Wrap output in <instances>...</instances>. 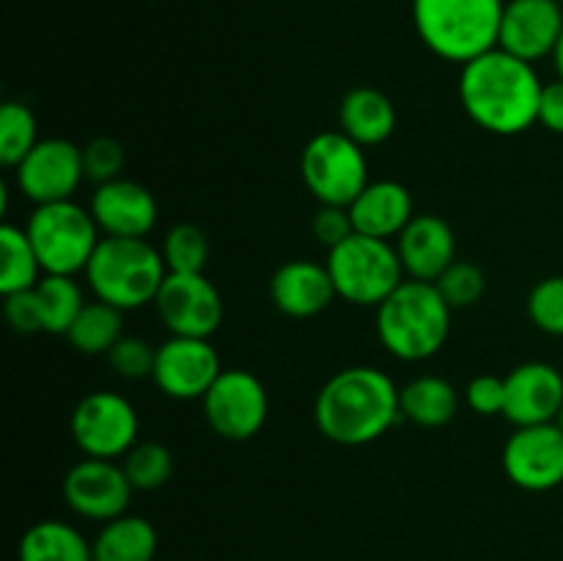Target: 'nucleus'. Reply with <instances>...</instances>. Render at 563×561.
Masks as SVG:
<instances>
[{"label": "nucleus", "mask_w": 563, "mask_h": 561, "mask_svg": "<svg viewBox=\"0 0 563 561\" xmlns=\"http://www.w3.org/2000/svg\"><path fill=\"white\" fill-rule=\"evenodd\" d=\"M399 391L390 374L374 366L339 369L313 402L317 429L335 446H368L401 418Z\"/></svg>", "instance_id": "nucleus-2"}, {"label": "nucleus", "mask_w": 563, "mask_h": 561, "mask_svg": "<svg viewBox=\"0 0 563 561\" xmlns=\"http://www.w3.org/2000/svg\"><path fill=\"white\" fill-rule=\"evenodd\" d=\"M553 64H555V72H559V77L563 80V31H561L559 44H555L553 50Z\"/></svg>", "instance_id": "nucleus-40"}, {"label": "nucleus", "mask_w": 563, "mask_h": 561, "mask_svg": "<svg viewBox=\"0 0 563 561\" xmlns=\"http://www.w3.org/2000/svg\"><path fill=\"white\" fill-rule=\"evenodd\" d=\"M108 366L121 380H143L154 374V361H157V346L148 344L141 336H121L108 352Z\"/></svg>", "instance_id": "nucleus-34"}, {"label": "nucleus", "mask_w": 563, "mask_h": 561, "mask_svg": "<svg viewBox=\"0 0 563 561\" xmlns=\"http://www.w3.org/2000/svg\"><path fill=\"white\" fill-rule=\"evenodd\" d=\"M438 292L443 295V300L449 302L451 311L456 308H473L487 292V275L478 267L476 262H467V258H456L438 280H434Z\"/></svg>", "instance_id": "nucleus-32"}, {"label": "nucleus", "mask_w": 563, "mask_h": 561, "mask_svg": "<svg viewBox=\"0 0 563 561\" xmlns=\"http://www.w3.org/2000/svg\"><path fill=\"white\" fill-rule=\"evenodd\" d=\"M561 6H563V0H561Z\"/></svg>", "instance_id": "nucleus-42"}, {"label": "nucleus", "mask_w": 563, "mask_h": 561, "mask_svg": "<svg viewBox=\"0 0 563 561\" xmlns=\"http://www.w3.org/2000/svg\"><path fill=\"white\" fill-rule=\"evenodd\" d=\"M339 130L363 148L379 146L396 130V108L388 94L357 86L344 94L339 108Z\"/></svg>", "instance_id": "nucleus-22"}, {"label": "nucleus", "mask_w": 563, "mask_h": 561, "mask_svg": "<svg viewBox=\"0 0 563 561\" xmlns=\"http://www.w3.org/2000/svg\"><path fill=\"white\" fill-rule=\"evenodd\" d=\"M300 176L319 204L350 207L368 179L366 148L357 146L341 130L313 135L300 154Z\"/></svg>", "instance_id": "nucleus-8"}, {"label": "nucleus", "mask_w": 563, "mask_h": 561, "mask_svg": "<svg viewBox=\"0 0 563 561\" xmlns=\"http://www.w3.org/2000/svg\"><path fill=\"white\" fill-rule=\"evenodd\" d=\"M3 317L14 333H22V336L44 333V317H42V306H38L36 286L25 292H11V295H3Z\"/></svg>", "instance_id": "nucleus-36"}, {"label": "nucleus", "mask_w": 563, "mask_h": 561, "mask_svg": "<svg viewBox=\"0 0 563 561\" xmlns=\"http://www.w3.org/2000/svg\"><path fill=\"white\" fill-rule=\"evenodd\" d=\"M82 179V146L66 138H44L14 168L16 190L36 207L71 201Z\"/></svg>", "instance_id": "nucleus-12"}, {"label": "nucleus", "mask_w": 563, "mask_h": 561, "mask_svg": "<svg viewBox=\"0 0 563 561\" xmlns=\"http://www.w3.org/2000/svg\"><path fill=\"white\" fill-rule=\"evenodd\" d=\"M75 446L86 457L115 460L137 443L141 421L130 399L113 391H91L75 405L69 418Z\"/></svg>", "instance_id": "nucleus-9"}, {"label": "nucleus", "mask_w": 563, "mask_h": 561, "mask_svg": "<svg viewBox=\"0 0 563 561\" xmlns=\"http://www.w3.org/2000/svg\"><path fill=\"white\" fill-rule=\"evenodd\" d=\"M324 264L333 278L335 295L361 308H377L407 278L394 242L357 231L339 248L328 251Z\"/></svg>", "instance_id": "nucleus-6"}, {"label": "nucleus", "mask_w": 563, "mask_h": 561, "mask_svg": "<svg viewBox=\"0 0 563 561\" xmlns=\"http://www.w3.org/2000/svg\"><path fill=\"white\" fill-rule=\"evenodd\" d=\"M506 0H412V25L429 53L471 64L498 47Z\"/></svg>", "instance_id": "nucleus-4"}, {"label": "nucleus", "mask_w": 563, "mask_h": 561, "mask_svg": "<svg viewBox=\"0 0 563 561\" xmlns=\"http://www.w3.org/2000/svg\"><path fill=\"white\" fill-rule=\"evenodd\" d=\"M405 275L412 280H434L456 262L454 229L440 215L421 212L396 237Z\"/></svg>", "instance_id": "nucleus-19"}, {"label": "nucleus", "mask_w": 563, "mask_h": 561, "mask_svg": "<svg viewBox=\"0 0 563 561\" xmlns=\"http://www.w3.org/2000/svg\"><path fill=\"white\" fill-rule=\"evenodd\" d=\"M539 124L544 130L563 135V80L548 82L542 88V99H539Z\"/></svg>", "instance_id": "nucleus-39"}, {"label": "nucleus", "mask_w": 563, "mask_h": 561, "mask_svg": "<svg viewBox=\"0 0 563 561\" xmlns=\"http://www.w3.org/2000/svg\"><path fill=\"white\" fill-rule=\"evenodd\" d=\"M555 427H559L561 429V432H563V407H561V410H559V416H555Z\"/></svg>", "instance_id": "nucleus-41"}, {"label": "nucleus", "mask_w": 563, "mask_h": 561, "mask_svg": "<svg viewBox=\"0 0 563 561\" xmlns=\"http://www.w3.org/2000/svg\"><path fill=\"white\" fill-rule=\"evenodd\" d=\"M465 402L476 416H504L506 410V377L478 374L467 383Z\"/></svg>", "instance_id": "nucleus-37"}, {"label": "nucleus", "mask_w": 563, "mask_h": 561, "mask_svg": "<svg viewBox=\"0 0 563 561\" xmlns=\"http://www.w3.org/2000/svg\"><path fill=\"white\" fill-rule=\"evenodd\" d=\"M165 275L159 248L137 237H102L86 267L93 297L119 311H137L157 300Z\"/></svg>", "instance_id": "nucleus-5"}, {"label": "nucleus", "mask_w": 563, "mask_h": 561, "mask_svg": "<svg viewBox=\"0 0 563 561\" xmlns=\"http://www.w3.org/2000/svg\"><path fill=\"white\" fill-rule=\"evenodd\" d=\"M0 256H3V262H0V292L3 295L33 289L42 280L44 270L25 229H20V226H0Z\"/></svg>", "instance_id": "nucleus-27"}, {"label": "nucleus", "mask_w": 563, "mask_h": 561, "mask_svg": "<svg viewBox=\"0 0 563 561\" xmlns=\"http://www.w3.org/2000/svg\"><path fill=\"white\" fill-rule=\"evenodd\" d=\"M126 165V152L115 138H93L82 146V170L93 185L119 179Z\"/></svg>", "instance_id": "nucleus-35"}, {"label": "nucleus", "mask_w": 563, "mask_h": 561, "mask_svg": "<svg viewBox=\"0 0 563 561\" xmlns=\"http://www.w3.org/2000/svg\"><path fill=\"white\" fill-rule=\"evenodd\" d=\"M350 215L357 234L394 242L416 218V207L410 190L401 182L377 179L368 182L366 190L350 204Z\"/></svg>", "instance_id": "nucleus-21"}, {"label": "nucleus", "mask_w": 563, "mask_h": 561, "mask_svg": "<svg viewBox=\"0 0 563 561\" xmlns=\"http://www.w3.org/2000/svg\"><path fill=\"white\" fill-rule=\"evenodd\" d=\"M121 336H124V311L93 297L77 314L66 339L80 355H108Z\"/></svg>", "instance_id": "nucleus-26"}, {"label": "nucleus", "mask_w": 563, "mask_h": 561, "mask_svg": "<svg viewBox=\"0 0 563 561\" xmlns=\"http://www.w3.org/2000/svg\"><path fill=\"white\" fill-rule=\"evenodd\" d=\"M563 31L561 0H506L498 47L537 64L553 58Z\"/></svg>", "instance_id": "nucleus-16"}, {"label": "nucleus", "mask_w": 563, "mask_h": 561, "mask_svg": "<svg viewBox=\"0 0 563 561\" xmlns=\"http://www.w3.org/2000/svg\"><path fill=\"white\" fill-rule=\"evenodd\" d=\"M220 372L223 366L212 341L170 336L157 346L152 380L168 399L196 402L207 396Z\"/></svg>", "instance_id": "nucleus-14"}, {"label": "nucleus", "mask_w": 563, "mask_h": 561, "mask_svg": "<svg viewBox=\"0 0 563 561\" xmlns=\"http://www.w3.org/2000/svg\"><path fill=\"white\" fill-rule=\"evenodd\" d=\"M504 473L526 493H548L563 484V432L555 424L517 427L504 446Z\"/></svg>", "instance_id": "nucleus-15"}, {"label": "nucleus", "mask_w": 563, "mask_h": 561, "mask_svg": "<svg viewBox=\"0 0 563 561\" xmlns=\"http://www.w3.org/2000/svg\"><path fill=\"white\" fill-rule=\"evenodd\" d=\"M25 234L36 251L44 275L86 273L102 231L91 209L77 201L42 204L25 223Z\"/></svg>", "instance_id": "nucleus-7"}, {"label": "nucleus", "mask_w": 563, "mask_h": 561, "mask_svg": "<svg viewBox=\"0 0 563 561\" xmlns=\"http://www.w3.org/2000/svg\"><path fill=\"white\" fill-rule=\"evenodd\" d=\"M335 297L339 295L328 264L308 262V258H291L280 264L269 280V300L284 317L291 319L319 317L328 311Z\"/></svg>", "instance_id": "nucleus-20"}, {"label": "nucleus", "mask_w": 563, "mask_h": 561, "mask_svg": "<svg viewBox=\"0 0 563 561\" xmlns=\"http://www.w3.org/2000/svg\"><path fill=\"white\" fill-rule=\"evenodd\" d=\"M60 493H64L66 506L77 517L110 522L126 515V506H130L135 490H132L121 462L86 457L66 471Z\"/></svg>", "instance_id": "nucleus-13"}, {"label": "nucleus", "mask_w": 563, "mask_h": 561, "mask_svg": "<svg viewBox=\"0 0 563 561\" xmlns=\"http://www.w3.org/2000/svg\"><path fill=\"white\" fill-rule=\"evenodd\" d=\"M38 306L44 317V333L66 336L77 314L86 306L82 286L77 284L75 275H42L36 284Z\"/></svg>", "instance_id": "nucleus-28"}, {"label": "nucleus", "mask_w": 563, "mask_h": 561, "mask_svg": "<svg viewBox=\"0 0 563 561\" xmlns=\"http://www.w3.org/2000/svg\"><path fill=\"white\" fill-rule=\"evenodd\" d=\"M563 407V374L553 363L528 361L506 374V421L515 427L553 424Z\"/></svg>", "instance_id": "nucleus-18"}, {"label": "nucleus", "mask_w": 563, "mask_h": 561, "mask_svg": "<svg viewBox=\"0 0 563 561\" xmlns=\"http://www.w3.org/2000/svg\"><path fill=\"white\" fill-rule=\"evenodd\" d=\"M159 253L168 273H203L209 262V237L196 223H179L165 234Z\"/></svg>", "instance_id": "nucleus-31"}, {"label": "nucleus", "mask_w": 563, "mask_h": 561, "mask_svg": "<svg viewBox=\"0 0 563 561\" xmlns=\"http://www.w3.org/2000/svg\"><path fill=\"white\" fill-rule=\"evenodd\" d=\"M542 88L533 64L495 47L462 66L460 102L484 132L511 138L539 121Z\"/></svg>", "instance_id": "nucleus-1"}, {"label": "nucleus", "mask_w": 563, "mask_h": 561, "mask_svg": "<svg viewBox=\"0 0 563 561\" xmlns=\"http://www.w3.org/2000/svg\"><path fill=\"white\" fill-rule=\"evenodd\" d=\"M311 231L317 237L319 245H324L328 251L339 248L341 242L350 240L355 234V226H352L350 207H330V204H319L317 215L311 220Z\"/></svg>", "instance_id": "nucleus-38"}, {"label": "nucleus", "mask_w": 563, "mask_h": 561, "mask_svg": "<svg viewBox=\"0 0 563 561\" xmlns=\"http://www.w3.org/2000/svg\"><path fill=\"white\" fill-rule=\"evenodd\" d=\"M201 405L209 429L234 443L256 438L269 416L267 388L247 369H223Z\"/></svg>", "instance_id": "nucleus-10"}, {"label": "nucleus", "mask_w": 563, "mask_h": 561, "mask_svg": "<svg viewBox=\"0 0 563 561\" xmlns=\"http://www.w3.org/2000/svg\"><path fill=\"white\" fill-rule=\"evenodd\" d=\"M121 468H124L126 479H130L132 490H159L168 484L174 476V454L168 446L157 443V440H137L124 457H121Z\"/></svg>", "instance_id": "nucleus-29"}, {"label": "nucleus", "mask_w": 563, "mask_h": 561, "mask_svg": "<svg viewBox=\"0 0 563 561\" xmlns=\"http://www.w3.org/2000/svg\"><path fill=\"white\" fill-rule=\"evenodd\" d=\"M399 410L401 418L416 424V427H445L449 421H454L456 410H460V391L440 374H421V377L401 385Z\"/></svg>", "instance_id": "nucleus-23"}, {"label": "nucleus", "mask_w": 563, "mask_h": 561, "mask_svg": "<svg viewBox=\"0 0 563 561\" xmlns=\"http://www.w3.org/2000/svg\"><path fill=\"white\" fill-rule=\"evenodd\" d=\"M20 561H93L91 542L64 520H38L22 534Z\"/></svg>", "instance_id": "nucleus-25"}, {"label": "nucleus", "mask_w": 563, "mask_h": 561, "mask_svg": "<svg viewBox=\"0 0 563 561\" xmlns=\"http://www.w3.org/2000/svg\"><path fill=\"white\" fill-rule=\"evenodd\" d=\"M526 311L542 333L563 339V275H550V278L539 280L528 295Z\"/></svg>", "instance_id": "nucleus-33"}, {"label": "nucleus", "mask_w": 563, "mask_h": 561, "mask_svg": "<svg viewBox=\"0 0 563 561\" xmlns=\"http://www.w3.org/2000/svg\"><path fill=\"white\" fill-rule=\"evenodd\" d=\"M38 143L36 116L22 102H3L0 108V163L14 170Z\"/></svg>", "instance_id": "nucleus-30"}, {"label": "nucleus", "mask_w": 563, "mask_h": 561, "mask_svg": "<svg viewBox=\"0 0 563 561\" xmlns=\"http://www.w3.org/2000/svg\"><path fill=\"white\" fill-rule=\"evenodd\" d=\"M154 308L170 336L212 339L223 324V295L207 273H168Z\"/></svg>", "instance_id": "nucleus-11"}, {"label": "nucleus", "mask_w": 563, "mask_h": 561, "mask_svg": "<svg viewBox=\"0 0 563 561\" xmlns=\"http://www.w3.org/2000/svg\"><path fill=\"white\" fill-rule=\"evenodd\" d=\"M88 209L102 237H137V240H148L159 212L154 193L126 176L97 185Z\"/></svg>", "instance_id": "nucleus-17"}, {"label": "nucleus", "mask_w": 563, "mask_h": 561, "mask_svg": "<svg viewBox=\"0 0 563 561\" xmlns=\"http://www.w3.org/2000/svg\"><path fill=\"white\" fill-rule=\"evenodd\" d=\"M451 306L429 280H401L399 289L377 306V339L394 358L429 361L451 333Z\"/></svg>", "instance_id": "nucleus-3"}, {"label": "nucleus", "mask_w": 563, "mask_h": 561, "mask_svg": "<svg viewBox=\"0 0 563 561\" xmlns=\"http://www.w3.org/2000/svg\"><path fill=\"white\" fill-rule=\"evenodd\" d=\"M157 528L141 515H121L102 522L93 537V561H154L157 556Z\"/></svg>", "instance_id": "nucleus-24"}]
</instances>
